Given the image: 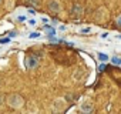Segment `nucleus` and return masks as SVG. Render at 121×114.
Returning a JSON list of instances; mask_svg holds the SVG:
<instances>
[{"label": "nucleus", "mask_w": 121, "mask_h": 114, "mask_svg": "<svg viewBox=\"0 0 121 114\" xmlns=\"http://www.w3.org/2000/svg\"><path fill=\"white\" fill-rule=\"evenodd\" d=\"M37 64H39V57H37V56L30 54V56L26 57V67H27V69H30V70H31V69H36Z\"/></svg>", "instance_id": "2"}, {"label": "nucleus", "mask_w": 121, "mask_h": 114, "mask_svg": "<svg viewBox=\"0 0 121 114\" xmlns=\"http://www.w3.org/2000/svg\"><path fill=\"white\" fill-rule=\"evenodd\" d=\"M29 13H30V14H36V13H34V10H33V9H29Z\"/></svg>", "instance_id": "18"}, {"label": "nucleus", "mask_w": 121, "mask_h": 114, "mask_svg": "<svg viewBox=\"0 0 121 114\" xmlns=\"http://www.w3.org/2000/svg\"><path fill=\"white\" fill-rule=\"evenodd\" d=\"M9 41H10V39H0V43H2V44H6Z\"/></svg>", "instance_id": "13"}, {"label": "nucleus", "mask_w": 121, "mask_h": 114, "mask_svg": "<svg viewBox=\"0 0 121 114\" xmlns=\"http://www.w3.org/2000/svg\"><path fill=\"white\" fill-rule=\"evenodd\" d=\"M29 2H30V3H31V4H33L34 7H39V6H40V4H39V2H37V0H29Z\"/></svg>", "instance_id": "11"}, {"label": "nucleus", "mask_w": 121, "mask_h": 114, "mask_svg": "<svg viewBox=\"0 0 121 114\" xmlns=\"http://www.w3.org/2000/svg\"><path fill=\"white\" fill-rule=\"evenodd\" d=\"M0 2H2V0H0Z\"/></svg>", "instance_id": "20"}, {"label": "nucleus", "mask_w": 121, "mask_h": 114, "mask_svg": "<svg viewBox=\"0 0 121 114\" xmlns=\"http://www.w3.org/2000/svg\"><path fill=\"white\" fill-rule=\"evenodd\" d=\"M7 103H9V105L13 107V108H20V107H23L24 100H23V97H22L20 94L14 93V94H10V96L7 97Z\"/></svg>", "instance_id": "1"}, {"label": "nucleus", "mask_w": 121, "mask_h": 114, "mask_svg": "<svg viewBox=\"0 0 121 114\" xmlns=\"http://www.w3.org/2000/svg\"><path fill=\"white\" fill-rule=\"evenodd\" d=\"M34 24H36V20H34V19H31V20H30V26H34Z\"/></svg>", "instance_id": "16"}, {"label": "nucleus", "mask_w": 121, "mask_h": 114, "mask_svg": "<svg viewBox=\"0 0 121 114\" xmlns=\"http://www.w3.org/2000/svg\"><path fill=\"white\" fill-rule=\"evenodd\" d=\"M48 9H50L51 12H54V13H58V12H60V4H58V2H56V0L50 2V3H48Z\"/></svg>", "instance_id": "5"}, {"label": "nucleus", "mask_w": 121, "mask_h": 114, "mask_svg": "<svg viewBox=\"0 0 121 114\" xmlns=\"http://www.w3.org/2000/svg\"><path fill=\"white\" fill-rule=\"evenodd\" d=\"M90 30H91L90 27H84V29H81V33H84V34H86V33H90Z\"/></svg>", "instance_id": "12"}, {"label": "nucleus", "mask_w": 121, "mask_h": 114, "mask_svg": "<svg viewBox=\"0 0 121 114\" xmlns=\"http://www.w3.org/2000/svg\"><path fill=\"white\" fill-rule=\"evenodd\" d=\"M39 36H40V33H37V31H34V33H30V34H29V37H30V39H37Z\"/></svg>", "instance_id": "10"}, {"label": "nucleus", "mask_w": 121, "mask_h": 114, "mask_svg": "<svg viewBox=\"0 0 121 114\" xmlns=\"http://www.w3.org/2000/svg\"><path fill=\"white\" fill-rule=\"evenodd\" d=\"M81 13H83V7H81V4L76 3V4L73 6V9H71V14H73L74 17H78Z\"/></svg>", "instance_id": "4"}, {"label": "nucleus", "mask_w": 121, "mask_h": 114, "mask_svg": "<svg viewBox=\"0 0 121 114\" xmlns=\"http://www.w3.org/2000/svg\"><path fill=\"white\" fill-rule=\"evenodd\" d=\"M117 24H118V26H120V27H121V16H120V17H118V19H117Z\"/></svg>", "instance_id": "15"}, {"label": "nucleus", "mask_w": 121, "mask_h": 114, "mask_svg": "<svg viewBox=\"0 0 121 114\" xmlns=\"http://www.w3.org/2000/svg\"><path fill=\"white\" fill-rule=\"evenodd\" d=\"M91 110H93V105H91L90 101H84V103L81 104V111H84V113H90Z\"/></svg>", "instance_id": "6"}, {"label": "nucleus", "mask_w": 121, "mask_h": 114, "mask_svg": "<svg viewBox=\"0 0 121 114\" xmlns=\"http://www.w3.org/2000/svg\"><path fill=\"white\" fill-rule=\"evenodd\" d=\"M98 60H101V61H107V60H108V56L104 54V53H98Z\"/></svg>", "instance_id": "8"}, {"label": "nucleus", "mask_w": 121, "mask_h": 114, "mask_svg": "<svg viewBox=\"0 0 121 114\" xmlns=\"http://www.w3.org/2000/svg\"><path fill=\"white\" fill-rule=\"evenodd\" d=\"M64 107H66L64 98H57V100L54 101V104H53V110H54V111H63Z\"/></svg>", "instance_id": "3"}, {"label": "nucleus", "mask_w": 121, "mask_h": 114, "mask_svg": "<svg viewBox=\"0 0 121 114\" xmlns=\"http://www.w3.org/2000/svg\"><path fill=\"white\" fill-rule=\"evenodd\" d=\"M24 19H26L24 16H19V20H20V22H24Z\"/></svg>", "instance_id": "17"}, {"label": "nucleus", "mask_w": 121, "mask_h": 114, "mask_svg": "<svg viewBox=\"0 0 121 114\" xmlns=\"http://www.w3.org/2000/svg\"><path fill=\"white\" fill-rule=\"evenodd\" d=\"M111 61L114 63V64H121V59H120V57H111Z\"/></svg>", "instance_id": "9"}, {"label": "nucleus", "mask_w": 121, "mask_h": 114, "mask_svg": "<svg viewBox=\"0 0 121 114\" xmlns=\"http://www.w3.org/2000/svg\"><path fill=\"white\" fill-rule=\"evenodd\" d=\"M44 30H47V36H56V29L54 27H50V26H44Z\"/></svg>", "instance_id": "7"}, {"label": "nucleus", "mask_w": 121, "mask_h": 114, "mask_svg": "<svg viewBox=\"0 0 121 114\" xmlns=\"http://www.w3.org/2000/svg\"><path fill=\"white\" fill-rule=\"evenodd\" d=\"M118 39H121V36H118Z\"/></svg>", "instance_id": "19"}, {"label": "nucleus", "mask_w": 121, "mask_h": 114, "mask_svg": "<svg viewBox=\"0 0 121 114\" xmlns=\"http://www.w3.org/2000/svg\"><path fill=\"white\" fill-rule=\"evenodd\" d=\"M104 70H105V66H104V64H101V66L98 67V71H104Z\"/></svg>", "instance_id": "14"}]
</instances>
